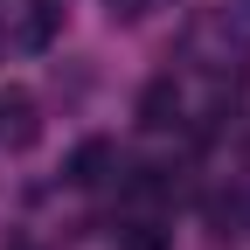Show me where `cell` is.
Wrapping results in <instances>:
<instances>
[{
    "instance_id": "1",
    "label": "cell",
    "mask_w": 250,
    "mask_h": 250,
    "mask_svg": "<svg viewBox=\"0 0 250 250\" xmlns=\"http://www.w3.org/2000/svg\"><path fill=\"white\" fill-rule=\"evenodd\" d=\"M181 125V83L174 77H153L139 90V132H174Z\"/></svg>"
},
{
    "instance_id": "2",
    "label": "cell",
    "mask_w": 250,
    "mask_h": 250,
    "mask_svg": "<svg viewBox=\"0 0 250 250\" xmlns=\"http://www.w3.org/2000/svg\"><path fill=\"white\" fill-rule=\"evenodd\" d=\"M35 132H42V118H35V98L28 90H0V146H35Z\"/></svg>"
},
{
    "instance_id": "3",
    "label": "cell",
    "mask_w": 250,
    "mask_h": 250,
    "mask_svg": "<svg viewBox=\"0 0 250 250\" xmlns=\"http://www.w3.org/2000/svg\"><path fill=\"white\" fill-rule=\"evenodd\" d=\"M111 167H118V146H111V139H83V146L70 153V167H62V181H70V188H98Z\"/></svg>"
},
{
    "instance_id": "4",
    "label": "cell",
    "mask_w": 250,
    "mask_h": 250,
    "mask_svg": "<svg viewBox=\"0 0 250 250\" xmlns=\"http://www.w3.org/2000/svg\"><path fill=\"white\" fill-rule=\"evenodd\" d=\"M56 28H62V7H56V0H28V14H21V28H14V49H28V56L49 49Z\"/></svg>"
},
{
    "instance_id": "5",
    "label": "cell",
    "mask_w": 250,
    "mask_h": 250,
    "mask_svg": "<svg viewBox=\"0 0 250 250\" xmlns=\"http://www.w3.org/2000/svg\"><path fill=\"white\" fill-rule=\"evenodd\" d=\"M167 243H174V229H167V223H132L118 250H167Z\"/></svg>"
},
{
    "instance_id": "6",
    "label": "cell",
    "mask_w": 250,
    "mask_h": 250,
    "mask_svg": "<svg viewBox=\"0 0 250 250\" xmlns=\"http://www.w3.org/2000/svg\"><path fill=\"white\" fill-rule=\"evenodd\" d=\"M7 250H35V243H7Z\"/></svg>"
}]
</instances>
